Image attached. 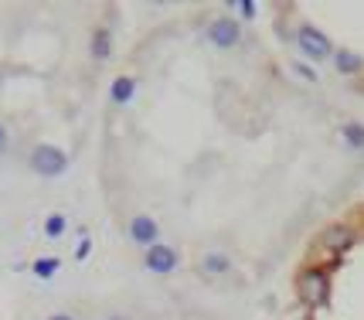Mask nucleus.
<instances>
[{
    "label": "nucleus",
    "mask_w": 364,
    "mask_h": 320,
    "mask_svg": "<svg viewBox=\"0 0 364 320\" xmlns=\"http://www.w3.org/2000/svg\"><path fill=\"white\" fill-rule=\"evenodd\" d=\"M296 289H300V300H303V304L314 306V310H320V306L331 304V276L320 270V266L303 270L300 279H296Z\"/></svg>",
    "instance_id": "obj_1"
},
{
    "label": "nucleus",
    "mask_w": 364,
    "mask_h": 320,
    "mask_svg": "<svg viewBox=\"0 0 364 320\" xmlns=\"http://www.w3.org/2000/svg\"><path fill=\"white\" fill-rule=\"evenodd\" d=\"M31 171L38 177H62L65 171H68V154H65L62 146H55V144H38L31 150Z\"/></svg>",
    "instance_id": "obj_2"
},
{
    "label": "nucleus",
    "mask_w": 364,
    "mask_h": 320,
    "mask_svg": "<svg viewBox=\"0 0 364 320\" xmlns=\"http://www.w3.org/2000/svg\"><path fill=\"white\" fill-rule=\"evenodd\" d=\"M293 41H296V48H300L310 62H323V58L333 55V41L320 31V28H314V24H300Z\"/></svg>",
    "instance_id": "obj_3"
},
{
    "label": "nucleus",
    "mask_w": 364,
    "mask_h": 320,
    "mask_svg": "<svg viewBox=\"0 0 364 320\" xmlns=\"http://www.w3.org/2000/svg\"><path fill=\"white\" fill-rule=\"evenodd\" d=\"M143 266H146V272H154V276H171V272L181 266V256H177L174 245L157 242V245H150V249L143 252Z\"/></svg>",
    "instance_id": "obj_4"
},
{
    "label": "nucleus",
    "mask_w": 364,
    "mask_h": 320,
    "mask_svg": "<svg viewBox=\"0 0 364 320\" xmlns=\"http://www.w3.org/2000/svg\"><path fill=\"white\" fill-rule=\"evenodd\" d=\"M208 41H211L215 48H222V51L235 48L238 41H242V28H238V21L235 17H228V14L215 17V21L208 24Z\"/></svg>",
    "instance_id": "obj_5"
},
{
    "label": "nucleus",
    "mask_w": 364,
    "mask_h": 320,
    "mask_svg": "<svg viewBox=\"0 0 364 320\" xmlns=\"http://www.w3.org/2000/svg\"><path fill=\"white\" fill-rule=\"evenodd\" d=\"M354 242H358V232H354L350 225H331V228H323V235H320V245H323L331 256L348 252Z\"/></svg>",
    "instance_id": "obj_6"
},
{
    "label": "nucleus",
    "mask_w": 364,
    "mask_h": 320,
    "mask_svg": "<svg viewBox=\"0 0 364 320\" xmlns=\"http://www.w3.org/2000/svg\"><path fill=\"white\" fill-rule=\"evenodd\" d=\"M129 239L136 242V245H143V249L157 245L160 242L157 218H150V215H133V218H129Z\"/></svg>",
    "instance_id": "obj_7"
},
{
    "label": "nucleus",
    "mask_w": 364,
    "mask_h": 320,
    "mask_svg": "<svg viewBox=\"0 0 364 320\" xmlns=\"http://www.w3.org/2000/svg\"><path fill=\"white\" fill-rule=\"evenodd\" d=\"M133 96H136V79H133V75H116L112 85H109L112 106H129Z\"/></svg>",
    "instance_id": "obj_8"
},
{
    "label": "nucleus",
    "mask_w": 364,
    "mask_h": 320,
    "mask_svg": "<svg viewBox=\"0 0 364 320\" xmlns=\"http://www.w3.org/2000/svg\"><path fill=\"white\" fill-rule=\"evenodd\" d=\"M228 270H232V259L225 256V252H218V249H211V252L201 256V272H205L208 279H222Z\"/></svg>",
    "instance_id": "obj_9"
},
{
    "label": "nucleus",
    "mask_w": 364,
    "mask_h": 320,
    "mask_svg": "<svg viewBox=\"0 0 364 320\" xmlns=\"http://www.w3.org/2000/svg\"><path fill=\"white\" fill-rule=\"evenodd\" d=\"M331 58H333V68H337L341 75H358V72L364 68V58L350 48H333Z\"/></svg>",
    "instance_id": "obj_10"
},
{
    "label": "nucleus",
    "mask_w": 364,
    "mask_h": 320,
    "mask_svg": "<svg viewBox=\"0 0 364 320\" xmlns=\"http://www.w3.org/2000/svg\"><path fill=\"white\" fill-rule=\"evenodd\" d=\"M89 55H92L95 62H106L112 55V34L109 28H95L92 38H89Z\"/></svg>",
    "instance_id": "obj_11"
},
{
    "label": "nucleus",
    "mask_w": 364,
    "mask_h": 320,
    "mask_svg": "<svg viewBox=\"0 0 364 320\" xmlns=\"http://www.w3.org/2000/svg\"><path fill=\"white\" fill-rule=\"evenodd\" d=\"M58 270H62V259L58 256H41V259H34L31 262V272L38 276V279H45V283L48 279H55V272Z\"/></svg>",
    "instance_id": "obj_12"
},
{
    "label": "nucleus",
    "mask_w": 364,
    "mask_h": 320,
    "mask_svg": "<svg viewBox=\"0 0 364 320\" xmlns=\"http://www.w3.org/2000/svg\"><path fill=\"white\" fill-rule=\"evenodd\" d=\"M65 232H68V218H65L62 211L48 215V218H45V235H48V239H62Z\"/></svg>",
    "instance_id": "obj_13"
},
{
    "label": "nucleus",
    "mask_w": 364,
    "mask_h": 320,
    "mask_svg": "<svg viewBox=\"0 0 364 320\" xmlns=\"http://www.w3.org/2000/svg\"><path fill=\"white\" fill-rule=\"evenodd\" d=\"M341 137H344V144L348 146L364 150V127L361 123H344V127H341Z\"/></svg>",
    "instance_id": "obj_14"
},
{
    "label": "nucleus",
    "mask_w": 364,
    "mask_h": 320,
    "mask_svg": "<svg viewBox=\"0 0 364 320\" xmlns=\"http://www.w3.org/2000/svg\"><path fill=\"white\" fill-rule=\"evenodd\" d=\"M89 256H92V239H89V235H82L79 245H75V259H79V262H85Z\"/></svg>",
    "instance_id": "obj_15"
},
{
    "label": "nucleus",
    "mask_w": 364,
    "mask_h": 320,
    "mask_svg": "<svg viewBox=\"0 0 364 320\" xmlns=\"http://www.w3.org/2000/svg\"><path fill=\"white\" fill-rule=\"evenodd\" d=\"M293 72H296L300 79H306V82H317V72H314L310 65H303V62H293Z\"/></svg>",
    "instance_id": "obj_16"
},
{
    "label": "nucleus",
    "mask_w": 364,
    "mask_h": 320,
    "mask_svg": "<svg viewBox=\"0 0 364 320\" xmlns=\"http://www.w3.org/2000/svg\"><path fill=\"white\" fill-rule=\"evenodd\" d=\"M7 146H11V137H7V127L0 123V157L7 154Z\"/></svg>",
    "instance_id": "obj_17"
},
{
    "label": "nucleus",
    "mask_w": 364,
    "mask_h": 320,
    "mask_svg": "<svg viewBox=\"0 0 364 320\" xmlns=\"http://www.w3.org/2000/svg\"><path fill=\"white\" fill-rule=\"evenodd\" d=\"M238 11H242V17H255V4H249V0H242V4H235Z\"/></svg>",
    "instance_id": "obj_18"
},
{
    "label": "nucleus",
    "mask_w": 364,
    "mask_h": 320,
    "mask_svg": "<svg viewBox=\"0 0 364 320\" xmlns=\"http://www.w3.org/2000/svg\"><path fill=\"white\" fill-rule=\"evenodd\" d=\"M45 320H75L72 314H65V310H58V314H51V317H45Z\"/></svg>",
    "instance_id": "obj_19"
}]
</instances>
